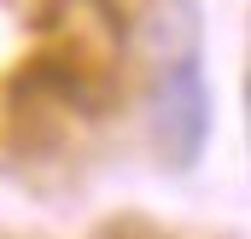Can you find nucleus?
Masks as SVG:
<instances>
[{"mask_svg": "<svg viewBox=\"0 0 251 239\" xmlns=\"http://www.w3.org/2000/svg\"><path fill=\"white\" fill-rule=\"evenodd\" d=\"M152 140L164 152V164L193 169L204 140H210V88L199 59L158 64V88H152Z\"/></svg>", "mask_w": 251, "mask_h": 239, "instance_id": "nucleus-1", "label": "nucleus"}, {"mask_svg": "<svg viewBox=\"0 0 251 239\" xmlns=\"http://www.w3.org/2000/svg\"><path fill=\"white\" fill-rule=\"evenodd\" d=\"M140 47L158 64H176L199 53V6L193 0H158L140 24Z\"/></svg>", "mask_w": 251, "mask_h": 239, "instance_id": "nucleus-2", "label": "nucleus"}]
</instances>
